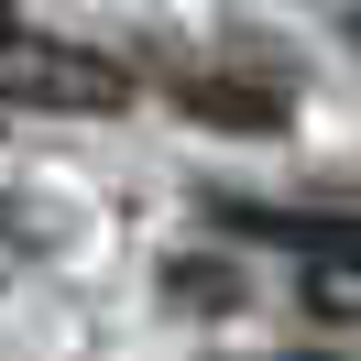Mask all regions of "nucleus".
I'll return each instance as SVG.
<instances>
[{
  "mask_svg": "<svg viewBox=\"0 0 361 361\" xmlns=\"http://www.w3.org/2000/svg\"><path fill=\"white\" fill-rule=\"evenodd\" d=\"M0 99H23V110H132V77L110 66V55L88 44H55V33H23V23H0Z\"/></svg>",
  "mask_w": 361,
  "mask_h": 361,
  "instance_id": "nucleus-1",
  "label": "nucleus"
},
{
  "mask_svg": "<svg viewBox=\"0 0 361 361\" xmlns=\"http://www.w3.org/2000/svg\"><path fill=\"white\" fill-rule=\"evenodd\" d=\"M307 317H329V329H350V317H361V263H350V252L307 263Z\"/></svg>",
  "mask_w": 361,
  "mask_h": 361,
  "instance_id": "nucleus-2",
  "label": "nucleus"
},
{
  "mask_svg": "<svg viewBox=\"0 0 361 361\" xmlns=\"http://www.w3.org/2000/svg\"><path fill=\"white\" fill-rule=\"evenodd\" d=\"M186 110H197V121H241V132H274L285 99H274V88H186Z\"/></svg>",
  "mask_w": 361,
  "mask_h": 361,
  "instance_id": "nucleus-3",
  "label": "nucleus"
},
{
  "mask_svg": "<svg viewBox=\"0 0 361 361\" xmlns=\"http://www.w3.org/2000/svg\"><path fill=\"white\" fill-rule=\"evenodd\" d=\"M295 361H329V350H295Z\"/></svg>",
  "mask_w": 361,
  "mask_h": 361,
  "instance_id": "nucleus-4",
  "label": "nucleus"
},
{
  "mask_svg": "<svg viewBox=\"0 0 361 361\" xmlns=\"http://www.w3.org/2000/svg\"><path fill=\"white\" fill-rule=\"evenodd\" d=\"M0 23H11V11H0Z\"/></svg>",
  "mask_w": 361,
  "mask_h": 361,
  "instance_id": "nucleus-5",
  "label": "nucleus"
}]
</instances>
